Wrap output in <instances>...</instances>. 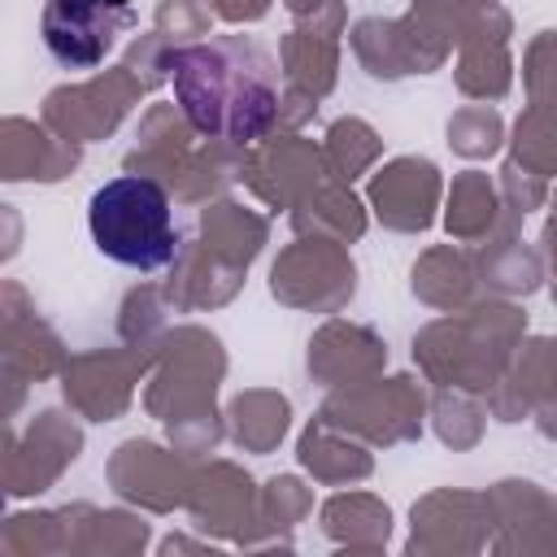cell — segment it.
<instances>
[{
    "label": "cell",
    "mask_w": 557,
    "mask_h": 557,
    "mask_svg": "<svg viewBox=\"0 0 557 557\" xmlns=\"http://www.w3.org/2000/svg\"><path fill=\"white\" fill-rule=\"evenodd\" d=\"M109 4H117V9H126V0H109Z\"/></svg>",
    "instance_id": "4"
},
{
    "label": "cell",
    "mask_w": 557,
    "mask_h": 557,
    "mask_svg": "<svg viewBox=\"0 0 557 557\" xmlns=\"http://www.w3.org/2000/svg\"><path fill=\"white\" fill-rule=\"evenodd\" d=\"M91 244L126 270H165L178 257L174 209L157 178L122 174L96 187L87 205Z\"/></svg>",
    "instance_id": "2"
},
{
    "label": "cell",
    "mask_w": 557,
    "mask_h": 557,
    "mask_svg": "<svg viewBox=\"0 0 557 557\" xmlns=\"http://www.w3.org/2000/svg\"><path fill=\"white\" fill-rule=\"evenodd\" d=\"M170 83L187 122L218 139H252L278 104V70L265 48L222 35L170 57Z\"/></svg>",
    "instance_id": "1"
},
{
    "label": "cell",
    "mask_w": 557,
    "mask_h": 557,
    "mask_svg": "<svg viewBox=\"0 0 557 557\" xmlns=\"http://www.w3.org/2000/svg\"><path fill=\"white\" fill-rule=\"evenodd\" d=\"M39 26L52 61H61L65 70H91L117 44V30L126 26V9L109 0H48Z\"/></svg>",
    "instance_id": "3"
}]
</instances>
